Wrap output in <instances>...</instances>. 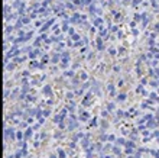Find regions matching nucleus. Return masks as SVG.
Listing matches in <instances>:
<instances>
[]
</instances>
